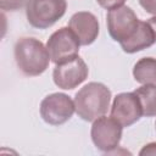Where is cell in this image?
Segmentation results:
<instances>
[{
	"label": "cell",
	"instance_id": "cell-1",
	"mask_svg": "<svg viewBox=\"0 0 156 156\" xmlns=\"http://www.w3.org/2000/svg\"><path fill=\"white\" fill-rule=\"evenodd\" d=\"M15 61L20 71L29 77L44 73L51 61L46 46L35 38H20L13 48Z\"/></svg>",
	"mask_w": 156,
	"mask_h": 156
},
{
	"label": "cell",
	"instance_id": "cell-2",
	"mask_svg": "<svg viewBox=\"0 0 156 156\" xmlns=\"http://www.w3.org/2000/svg\"><path fill=\"white\" fill-rule=\"evenodd\" d=\"M73 101L77 115L87 122H93L107 112L111 90L102 83L90 82L76 93Z\"/></svg>",
	"mask_w": 156,
	"mask_h": 156
},
{
	"label": "cell",
	"instance_id": "cell-3",
	"mask_svg": "<svg viewBox=\"0 0 156 156\" xmlns=\"http://www.w3.org/2000/svg\"><path fill=\"white\" fill-rule=\"evenodd\" d=\"M67 10L66 0H27L26 16L29 24L38 29L54 26Z\"/></svg>",
	"mask_w": 156,
	"mask_h": 156
},
{
	"label": "cell",
	"instance_id": "cell-4",
	"mask_svg": "<svg viewBox=\"0 0 156 156\" xmlns=\"http://www.w3.org/2000/svg\"><path fill=\"white\" fill-rule=\"evenodd\" d=\"M123 126L115 118L100 116L93 121L90 135L95 147L102 152H112L119 145Z\"/></svg>",
	"mask_w": 156,
	"mask_h": 156
},
{
	"label": "cell",
	"instance_id": "cell-5",
	"mask_svg": "<svg viewBox=\"0 0 156 156\" xmlns=\"http://www.w3.org/2000/svg\"><path fill=\"white\" fill-rule=\"evenodd\" d=\"M80 41L69 27H62L54 32L46 41V49L54 63L58 65L68 61L79 52Z\"/></svg>",
	"mask_w": 156,
	"mask_h": 156
},
{
	"label": "cell",
	"instance_id": "cell-6",
	"mask_svg": "<svg viewBox=\"0 0 156 156\" xmlns=\"http://www.w3.org/2000/svg\"><path fill=\"white\" fill-rule=\"evenodd\" d=\"M74 101L63 93H52L40 102V116L48 124L61 126L74 113Z\"/></svg>",
	"mask_w": 156,
	"mask_h": 156
},
{
	"label": "cell",
	"instance_id": "cell-7",
	"mask_svg": "<svg viewBox=\"0 0 156 156\" xmlns=\"http://www.w3.org/2000/svg\"><path fill=\"white\" fill-rule=\"evenodd\" d=\"M139 20L135 12L129 6H121L108 10L106 16V24L110 37L118 43L130 38L139 26Z\"/></svg>",
	"mask_w": 156,
	"mask_h": 156
},
{
	"label": "cell",
	"instance_id": "cell-8",
	"mask_svg": "<svg viewBox=\"0 0 156 156\" xmlns=\"http://www.w3.org/2000/svg\"><path fill=\"white\" fill-rule=\"evenodd\" d=\"M89 74V68L80 56L56 65L52 72L54 83L65 90H71L82 84Z\"/></svg>",
	"mask_w": 156,
	"mask_h": 156
},
{
	"label": "cell",
	"instance_id": "cell-9",
	"mask_svg": "<svg viewBox=\"0 0 156 156\" xmlns=\"http://www.w3.org/2000/svg\"><path fill=\"white\" fill-rule=\"evenodd\" d=\"M143 116L141 105L138 96L133 93H121L113 99L111 106V117L123 127H129L138 122Z\"/></svg>",
	"mask_w": 156,
	"mask_h": 156
},
{
	"label": "cell",
	"instance_id": "cell-10",
	"mask_svg": "<svg viewBox=\"0 0 156 156\" xmlns=\"http://www.w3.org/2000/svg\"><path fill=\"white\" fill-rule=\"evenodd\" d=\"M68 27L78 37L80 45L93 44L99 35V21L96 16L88 11H79L72 15Z\"/></svg>",
	"mask_w": 156,
	"mask_h": 156
},
{
	"label": "cell",
	"instance_id": "cell-11",
	"mask_svg": "<svg viewBox=\"0 0 156 156\" xmlns=\"http://www.w3.org/2000/svg\"><path fill=\"white\" fill-rule=\"evenodd\" d=\"M154 43H156L155 41V34H154L150 24L147 23V21L146 22L140 21L134 34L119 44H121V48L124 52L134 54V52H138V51H141L144 49L150 48Z\"/></svg>",
	"mask_w": 156,
	"mask_h": 156
},
{
	"label": "cell",
	"instance_id": "cell-12",
	"mask_svg": "<svg viewBox=\"0 0 156 156\" xmlns=\"http://www.w3.org/2000/svg\"><path fill=\"white\" fill-rule=\"evenodd\" d=\"M133 77L140 84H156V58L143 57L133 67Z\"/></svg>",
	"mask_w": 156,
	"mask_h": 156
},
{
	"label": "cell",
	"instance_id": "cell-13",
	"mask_svg": "<svg viewBox=\"0 0 156 156\" xmlns=\"http://www.w3.org/2000/svg\"><path fill=\"white\" fill-rule=\"evenodd\" d=\"M141 105L143 116H156V84H143L134 90Z\"/></svg>",
	"mask_w": 156,
	"mask_h": 156
},
{
	"label": "cell",
	"instance_id": "cell-14",
	"mask_svg": "<svg viewBox=\"0 0 156 156\" xmlns=\"http://www.w3.org/2000/svg\"><path fill=\"white\" fill-rule=\"evenodd\" d=\"M27 0H0V7L4 11H16L21 9Z\"/></svg>",
	"mask_w": 156,
	"mask_h": 156
},
{
	"label": "cell",
	"instance_id": "cell-15",
	"mask_svg": "<svg viewBox=\"0 0 156 156\" xmlns=\"http://www.w3.org/2000/svg\"><path fill=\"white\" fill-rule=\"evenodd\" d=\"M96 1L101 7L106 10H113V9L121 7L126 2V0H96Z\"/></svg>",
	"mask_w": 156,
	"mask_h": 156
},
{
	"label": "cell",
	"instance_id": "cell-16",
	"mask_svg": "<svg viewBox=\"0 0 156 156\" xmlns=\"http://www.w3.org/2000/svg\"><path fill=\"white\" fill-rule=\"evenodd\" d=\"M140 6L151 15H156V0H139Z\"/></svg>",
	"mask_w": 156,
	"mask_h": 156
},
{
	"label": "cell",
	"instance_id": "cell-17",
	"mask_svg": "<svg viewBox=\"0 0 156 156\" xmlns=\"http://www.w3.org/2000/svg\"><path fill=\"white\" fill-rule=\"evenodd\" d=\"M139 155L144 156V155H156V141L155 143H149L145 146H143V149L139 151Z\"/></svg>",
	"mask_w": 156,
	"mask_h": 156
},
{
	"label": "cell",
	"instance_id": "cell-18",
	"mask_svg": "<svg viewBox=\"0 0 156 156\" xmlns=\"http://www.w3.org/2000/svg\"><path fill=\"white\" fill-rule=\"evenodd\" d=\"M147 23L150 24V27H151V29H152V32L155 34V41H156V15H154L151 18H149Z\"/></svg>",
	"mask_w": 156,
	"mask_h": 156
},
{
	"label": "cell",
	"instance_id": "cell-19",
	"mask_svg": "<svg viewBox=\"0 0 156 156\" xmlns=\"http://www.w3.org/2000/svg\"><path fill=\"white\" fill-rule=\"evenodd\" d=\"M155 128H156V122H155Z\"/></svg>",
	"mask_w": 156,
	"mask_h": 156
}]
</instances>
